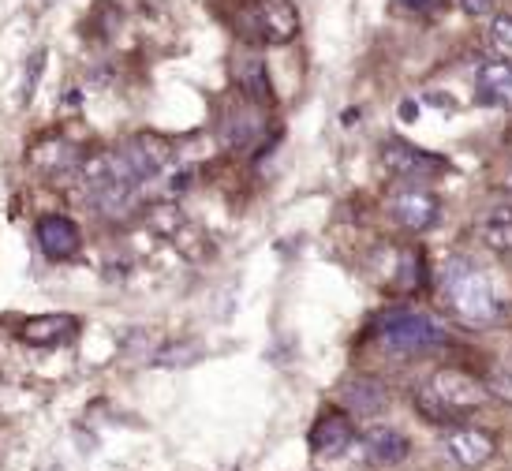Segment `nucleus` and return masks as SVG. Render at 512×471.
Listing matches in <instances>:
<instances>
[{
    "label": "nucleus",
    "mask_w": 512,
    "mask_h": 471,
    "mask_svg": "<svg viewBox=\"0 0 512 471\" xmlns=\"http://www.w3.org/2000/svg\"><path fill=\"white\" fill-rule=\"evenodd\" d=\"M486 400H490V389L479 378H471L468 371L441 367L430 374L427 386L415 393V408L434 423H453V419H464L468 412L483 408Z\"/></svg>",
    "instance_id": "nucleus-1"
},
{
    "label": "nucleus",
    "mask_w": 512,
    "mask_h": 471,
    "mask_svg": "<svg viewBox=\"0 0 512 471\" xmlns=\"http://www.w3.org/2000/svg\"><path fill=\"white\" fill-rule=\"evenodd\" d=\"M445 303L468 326H490V322L501 318L498 288H494V281L479 266H471V262H460V266H453V270L445 273Z\"/></svg>",
    "instance_id": "nucleus-2"
},
{
    "label": "nucleus",
    "mask_w": 512,
    "mask_h": 471,
    "mask_svg": "<svg viewBox=\"0 0 512 471\" xmlns=\"http://www.w3.org/2000/svg\"><path fill=\"white\" fill-rule=\"evenodd\" d=\"M374 333L389 352H400V356H427L445 348V329L415 311H389Z\"/></svg>",
    "instance_id": "nucleus-3"
},
{
    "label": "nucleus",
    "mask_w": 512,
    "mask_h": 471,
    "mask_svg": "<svg viewBox=\"0 0 512 471\" xmlns=\"http://www.w3.org/2000/svg\"><path fill=\"white\" fill-rule=\"evenodd\" d=\"M299 15L288 0H251L240 15V34L251 42L285 45L296 38Z\"/></svg>",
    "instance_id": "nucleus-4"
},
{
    "label": "nucleus",
    "mask_w": 512,
    "mask_h": 471,
    "mask_svg": "<svg viewBox=\"0 0 512 471\" xmlns=\"http://www.w3.org/2000/svg\"><path fill=\"white\" fill-rule=\"evenodd\" d=\"M385 210H389V217L397 221L400 229L427 232L438 225L441 202H438V195H430V191H423V187H400V191L389 195Z\"/></svg>",
    "instance_id": "nucleus-5"
},
{
    "label": "nucleus",
    "mask_w": 512,
    "mask_h": 471,
    "mask_svg": "<svg viewBox=\"0 0 512 471\" xmlns=\"http://www.w3.org/2000/svg\"><path fill=\"white\" fill-rule=\"evenodd\" d=\"M38 247H42L45 258H53V262H68V258L79 255V247H83V232L75 225L72 217H60V214H49L38 221Z\"/></svg>",
    "instance_id": "nucleus-6"
},
{
    "label": "nucleus",
    "mask_w": 512,
    "mask_h": 471,
    "mask_svg": "<svg viewBox=\"0 0 512 471\" xmlns=\"http://www.w3.org/2000/svg\"><path fill=\"white\" fill-rule=\"evenodd\" d=\"M382 161L389 172L408 176V180H423V176H434V172L445 169V157L427 154V150H419L412 143H400V139L382 143Z\"/></svg>",
    "instance_id": "nucleus-7"
},
{
    "label": "nucleus",
    "mask_w": 512,
    "mask_h": 471,
    "mask_svg": "<svg viewBox=\"0 0 512 471\" xmlns=\"http://www.w3.org/2000/svg\"><path fill=\"white\" fill-rule=\"evenodd\" d=\"M356 442V427L344 412H322L311 427V453L314 457H341Z\"/></svg>",
    "instance_id": "nucleus-8"
},
{
    "label": "nucleus",
    "mask_w": 512,
    "mask_h": 471,
    "mask_svg": "<svg viewBox=\"0 0 512 471\" xmlns=\"http://www.w3.org/2000/svg\"><path fill=\"white\" fill-rule=\"evenodd\" d=\"M445 453L460 468H483L486 460L494 457V438L486 430L475 427H456L445 434Z\"/></svg>",
    "instance_id": "nucleus-9"
},
{
    "label": "nucleus",
    "mask_w": 512,
    "mask_h": 471,
    "mask_svg": "<svg viewBox=\"0 0 512 471\" xmlns=\"http://www.w3.org/2000/svg\"><path fill=\"white\" fill-rule=\"evenodd\" d=\"M79 329V318L72 314H38V318H27L19 326V337L34 348H57V344H68Z\"/></svg>",
    "instance_id": "nucleus-10"
},
{
    "label": "nucleus",
    "mask_w": 512,
    "mask_h": 471,
    "mask_svg": "<svg viewBox=\"0 0 512 471\" xmlns=\"http://www.w3.org/2000/svg\"><path fill=\"white\" fill-rule=\"evenodd\" d=\"M475 90L486 105L512 109V60H483L475 72Z\"/></svg>",
    "instance_id": "nucleus-11"
},
{
    "label": "nucleus",
    "mask_w": 512,
    "mask_h": 471,
    "mask_svg": "<svg viewBox=\"0 0 512 471\" xmlns=\"http://www.w3.org/2000/svg\"><path fill=\"white\" fill-rule=\"evenodd\" d=\"M363 460L367 464H378V468H389V464H400V460L408 457V438L393 427H370L363 434Z\"/></svg>",
    "instance_id": "nucleus-12"
},
{
    "label": "nucleus",
    "mask_w": 512,
    "mask_h": 471,
    "mask_svg": "<svg viewBox=\"0 0 512 471\" xmlns=\"http://www.w3.org/2000/svg\"><path fill=\"white\" fill-rule=\"evenodd\" d=\"M479 240L498 255H512V206H494L479 217Z\"/></svg>",
    "instance_id": "nucleus-13"
},
{
    "label": "nucleus",
    "mask_w": 512,
    "mask_h": 471,
    "mask_svg": "<svg viewBox=\"0 0 512 471\" xmlns=\"http://www.w3.org/2000/svg\"><path fill=\"white\" fill-rule=\"evenodd\" d=\"M341 397L356 415H378L385 408V389L374 378H352Z\"/></svg>",
    "instance_id": "nucleus-14"
},
{
    "label": "nucleus",
    "mask_w": 512,
    "mask_h": 471,
    "mask_svg": "<svg viewBox=\"0 0 512 471\" xmlns=\"http://www.w3.org/2000/svg\"><path fill=\"white\" fill-rule=\"evenodd\" d=\"M236 79L247 94H255L258 101H270V79H266V68L258 57H240L236 60Z\"/></svg>",
    "instance_id": "nucleus-15"
},
{
    "label": "nucleus",
    "mask_w": 512,
    "mask_h": 471,
    "mask_svg": "<svg viewBox=\"0 0 512 471\" xmlns=\"http://www.w3.org/2000/svg\"><path fill=\"white\" fill-rule=\"evenodd\" d=\"M490 42H494V49L498 53H505V57H512V15H490Z\"/></svg>",
    "instance_id": "nucleus-16"
},
{
    "label": "nucleus",
    "mask_w": 512,
    "mask_h": 471,
    "mask_svg": "<svg viewBox=\"0 0 512 471\" xmlns=\"http://www.w3.org/2000/svg\"><path fill=\"white\" fill-rule=\"evenodd\" d=\"M404 15H415V19H438L445 8H449V0H393Z\"/></svg>",
    "instance_id": "nucleus-17"
},
{
    "label": "nucleus",
    "mask_w": 512,
    "mask_h": 471,
    "mask_svg": "<svg viewBox=\"0 0 512 471\" xmlns=\"http://www.w3.org/2000/svg\"><path fill=\"white\" fill-rule=\"evenodd\" d=\"M460 8L468 15H494L498 0H460Z\"/></svg>",
    "instance_id": "nucleus-18"
}]
</instances>
